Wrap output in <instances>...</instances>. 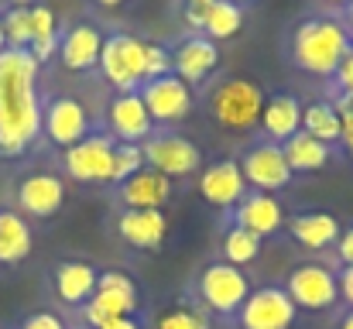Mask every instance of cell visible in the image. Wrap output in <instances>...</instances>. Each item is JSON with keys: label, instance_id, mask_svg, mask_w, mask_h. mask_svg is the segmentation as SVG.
Segmentation results:
<instances>
[{"label": "cell", "instance_id": "1", "mask_svg": "<svg viewBox=\"0 0 353 329\" xmlns=\"http://www.w3.org/2000/svg\"><path fill=\"white\" fill-rule=\"evenodd\" d=\"M38 62L31 52H0V154L17 158L41 137V97Z\"/></svg>", "mask_w": 353, "mask_h": 329}, {"label": "cell", "instance_id": "2", "mask_svg": "<svg viewBox=\"0 0 353 329\" xmlns=\"http://www.w3.org/2000/svg\"><path fill=\"white\" fill-rule=\"evenodd\" d=\"M350 45L353 34L343 17L309 14V17L295 21L288 31V62L305 76L333 79Z\"/></svg>", "mask_w": 353, "mask_h": 329}, {"label": "cell", "instance_id": "3", "mask_svg": "<svg viewBox=\"0 0 353 329\" xmlns=\"http://www.w3.org/2000/svg\"><path fill=\"white\" fill-rule=\"evenodd\" d=\"M206 107H210V117L223 130H236L240 134V130H254L261 123L264 93L250 79H223L206 97Z\"/></svg>", "mask_w": 353, "mask_h": 329}, {"label": "cell", "instance_id": "4", "mask_svg": "<svg viewBox=\"0 0 353 329\" xmlns=\"http://www.w3.org/2000/svg\"><path fill=\"white\" fill-rule=\"evenodd\" d=\"M250 292H254V288H250V278L243 275V268H234V264H227V261L206 264V268L199 271V281H196L199 306H203L210 316H236Z\"/></svg>", "mask_w": 353, "mask_h": 329}, {"label": "cell", "instance_id": "5", "mask_svg": "<svg viewBox=\"0 0 353 329\" xmlns=\"http://www.w3.org/2000/svg\"><path fill=\"white\" fill-rule=\"evenodd\" d=\"M100 72L117 93H137L144 79V38L130 31H114L103 38Z\"/></svg>", "mask_w": 353, "mask_h": 329}, {"label": "cell", "instance_id": "6", "mask_svg": "<svg viewBox=\"0 0 353 329\" xmlns=\"http://www.w3.org/2000/svg\"><path fill=\"white\" fill-rule=\"evenodd\" d=\"M141 148H144V165L154 168V172L165 175V179L196 175L199 165H203L199 144L189 141L185 134H175V130H154Z\"/></svg>", "mask_w": 353, "mask_h": 329}, {"label": "cell", "instance_id": "7", "mask_svg": "<svg viewBox=\"0 0 353 329\" xmlns=\"http://www.w3.org/2000/svg\"><path fill=\"white\" fill-rule=\"evenodd\" d=\"M137 309H141V299H137L134 278L127 271L110 268V271L100 275L93 299L83 306V319L97 329L103 323H110V319H120V316H137Z\"/></svg>", "mask_w": 353, "mask_h": 329}, {"label": "cell", "instance_id": "8", "mask_svg": "<svg viewBox=\"0 0 353 329\" xmlns=\"http://www.w3.org/2000/svg\"><path fill=\"white\" fill-rule=\"evenodd\" d=\"M285 292L295 302V309H309V312H323V309H333L340 302L336 271L319 264V261L292 268V275L285 281Z\"/></svg>", "mask_w": 353, "mask_h": 329}, {"label": "cell", "instance_id": "9", "mask_svg": "<svg viewBox=\"0 0 353 329\" xmlns=\"http://www.w3.org/2000/svg\"><path fill=\"white\" fill-rule=\"evenodd\" d=\"M114 137L110 134H90L83 137L79 144H72L65 154H62V165L69 172V179L76 182H86V186H97V182H110L114 175Z\"/></svg>", "mask_w": 353, "mask_h": 329}, {"label": "cell", "instance_id": "10", "mask_svg": "<svg viewBox=\"0 0 353 329\" xmlns=\"http://www.w3.org/2000/svg\"><path fill=\"white\" fill-rule=\"evenodd\" d=\"M240 172L247 179V189H254V192L274 196L292 182V168L285 161V151H281V144H271V141H254L240 158Z\"/></svg>", "mask_w": 353, "mask_h": 329}, {"label": "cell", "instance_id": "11", "mask_svg": "<svg viewBox=\"0 0 353 329\" xmlns=\"http://www.w3.org/2000/svg\"><path fill=\"white\" fill-rule=\"evenodd\" d=\"M141 100H144V107L151 113V120L154 123H179V120H185L192 107H196V93H192V86L189 83H182L175 72H168V76H158V79H148L141 90Z\"/></svg>", "mask_w": 353, "mask_h": 329}, {"label": "cell", "instance_id": "12", "mask_svg": "<svg viewBox=\"0 0 353 329\" xmlns=\"http://www.w3.org/2000/svg\"><path fill=\"white\" fill-rule=\"evenodd\" d=\"M90 127H93L90 110L76 97H55L41 110V134L62 151H69L72 144L90 137Z\"/></svg>", "mask_w": 353, "mask_h": 329}, {"label": "cell", "instance_id": "13", "mask_svg": "<svg viewBox=\"0 0 353 329\" xmlns=\"http://www.w3.org/2000/svg\"><path fill=\"white\" fill-rule=\"evenodd\" d=\"M295 302L288 299V292L281 285H268V288H254L247 295V302L236 312L240 329H292L295 323Z\"/></svg>", "mask_w": 353, "mask_h": 329}, {"label": "cell", "instance_id": "14", "mask_svg": "<svg viewBox=\"0 0 353 329\" xmlns=\"http://www.w3.org/2000/svg\"><path fill=\"white\" fill-rule=\"evenodd\" d=\"M247 179L240 172V158H220L199 172V196L213 210H236V203L247 196Z\"/></svg>", "mask_w": 353, "mask_h": 329}, {"label": "cell", "instance_id": "15", "mask_svg": "<svg viewBox=\"0 0 353 329\" xmlns=\"http://www.w3.org/2000/svg\"><path fill=\"white\" fill-rule=\"evenodd\" d=\"M107 134L120 144H144L154 134V120L141 93H114V100L107 103Z\"/></svg>", "mask_w": 353, "mask_h": 329}, {"label": "cell", "instance_id": "16", "mask_svg": "<svg viewBox=\"0 0 353 329\" xmlns=\"http://www.w3.org/2000/svg\"><path fill=\"white\" fill-rule=\"evenodd\" d=\"M216 69H220V48L206 34H189L172 48V72L189 86L210 79Z\"/></svg>", "mask_w": 353, "mask_h": 329}, {"label": "cell", "instance_id": "17", "mask_svg": "<svg viewBox=\"0 0 353 329\" xmlns=\"http://www.w3.org/2000/svg\"><path fill=\"white\" fill-rule=\"evenodd\" d=\"M117 237L134 250H161L168 240L165 210H120Z\"/></svg>", "mask_w": 353, "mask_h": 329}, {"label": "cell", "instance_id": "18", "mask_svg": "<svg viewBox=\"0 0 353 329\" xmlns=\"http://www.w3.org/2000/svg\"><path fill=\"white\" fill-rule=\"evenodd\" d=\"M100 52H103V31L90 21L72 24L62 31L59 38V59L69 72H90L100 66Z\"/></svg>", "mask_w": 353, "mask_h": 329}, {"label": "cell", "instance_id": "19", "mask_svg": "<svg viewBox=\"0 0 353 329\" xmlns=\"http://www.w3.org/2000/svg\"><path fill=\"white\" fill-rule=\"evenodd\" d=\"M65 203V186L59 175L52 172H34L28 179H21L17 186V206L21 213L34 219H52Z\"/></svg>", "mask_w": 353, "mask_h": 329}, {"label": "cell", "instance_id": "20", "mask_svg": "<svg viewBox=\"0 0 353 329\" xmlns=\"http://www.w3.org/2000/svg\"><path fill=\"white\" fill-rule=\"evenodd\" d=\"M234 223L250 230L254 237H274L285 226V206L271 192H247L234 210Z\"/></svg>", "mask_w": 353, "mask_h": 329}, {"label": "cell", "instance_id": "21", "mask_svg": "<svg viewBox=\"0 0 353 329\" xmlns=\"http://www.w3.org/2000/svg\"><path fill=\"white\" fill-rule=\"evenodd\" d=\"M117 199L123 210H165L172 199V179L158 175L154 168H141L117 186Z\"/></svg>", "mask_w": 353, "mask_h": 329}, {"label": "cell", "instance_id": "22", "mask_svg": "<svg viewBox=\"0 0 353 329\" xmlns=\"http://www.w3.org/2000/svg\"><path fill=\"white\" fill-rule=\"evenodd\" d=\"M302 100L292 97V93H274L264 100V110H261V130H264V141L271 144H285L288 137H295L302 130Z\"/></svg>", "mask_w": 353, "mask_h": 329}, {"label": "cell", "instance_id": "23", "mask_svg": "<svg viewBox=\"0 0 353 329\" xmlns=\"http://www.w3.org/2000/svg\"><path fill=\"white\" fill-rule=\"evenodd\" d=\"M288 233L305 250H326V247H336L343 226H340V219L333 217V213L309 210V213H295V217L288 219Z\"/></svg>", "mask_w": 353, "mask_h": 329}, {"label": "cell", "instance_id": "24", "mask_svg": "<svg viewBox=\"0 0 353 329\" xmlns=\"http://www.w3.org/2000/svg\"><path fill=\"white\" fill-rule=\"evenodd\" d=\"M97 281H100V271L90 261H62L55 268V295L65 306H79L83 309L93 299Z\"/></svg>", "mask_w": 353, "mask_h": 329}, {"label": "cell", "instance_id": "25", "mask_svg": "<svg viewBox=\"0 0 353 329\" xmlns=\"http://www.w3.org/2000/svg\"><path fill=\"white\" fill-rule=\"evenodd\" d=\"M281 151H285V161H288L292 175L319 172V168H326L333 161V148L323 144V141H316V137H309L305 130H299L295 137H288L281 144Z\"/></svg>", "mask_w": 353, "mask_h": 329}, {"label": "cell", "instance_id": "26", "mask_svg": "<svg viewBox=\"0 0 353 329\" xmlns=\"http://www.w3.org/2000/svg\"><path fill=\"white\" fill-rule=\"evenodd\" d=\"M59 38H62V28H59V17L48 3H31V59L41 66L48 62L52 55H59Z\"/></svg>", "mask_w": 353, "mask_h": 329}, {"label": "cell", "instance_id": "27", "mask_svg": "<svg viewBox=\"0 0 353 329\" xmlns=\"http://www.w3.org/2000/svg\"><path fill=\"white\" fill-rule=\"evenodd\" d=\"M31 226L17 210H0V264H21L31 254Z\"/></svg>", "mask_w": 353, "mask_h": 329}, {"label": "cell", "instance_id": "28", "mask_svg": "<svg viewBox=\"0 0 353 329\" xmlns=\"http://www.w3.org/2000/svg\"><path fill=\"white\" fill-rule=\"evenodd\" d=\"M302 130L330 148L340 144V134H343V117L340 110L333 107L330 100H312L309 107H302Z\"/></svg>", "mask_w": 353, "mask_h": 329}, {"label": "cell", "instance_id": "29", "mask_svg": "<svg viewBox=\"0 0 353 329\" xmlns=\"http://www.w3.org/2000/svg\"><path fill=\"white\" fill-rule=\"evenodd\" d=\"M240 28H243V7H236L230 0H213L203 10V31L199 34H206L210 41H227V38L240 34Z\"/></svg>", "mask_w": 353, "mask_h": 329}, {"label": "cell", "instance_id": "30", "mask_svg": "<svg viewBox=\"0 0 353 329\" xmlns=\"http://www.w3.org/2000/svg\"><path fill=\"white\" fill-rule=\"evenodd\" d=\"M261 243H264L261 237H254L250 230H243V226L230 223V226L223 230L220 250H223V261H227V264H234V268H247L250 261H257Z\"/></svg>", "mask_w": 353, "mask_h": 329}, {"label": "cell", "instance_id": "31", "mask_svg": "<svg viewBox=\"0 0 353 329\" xmlns=\"http://www.w3.org/2000/svg\"><path fill=\"white\" fill-rule=\"evenodd\" d=\"M154 329H210V312L196 302H172L158 312Z\"/></svg>", "mask_w": 353, "mask_h": 329}, {"label": "cell", "instance_id": "32", "mask_svg": "<svg viewBox=\"0 0 353 329\" xmlns=\"http://www.w3.org/2000/svg\"><path fill=\"white\" fill-rule=\"evenodd\" d=\"M0 24H3L7 48L28 52V45H31V7H7L0 14Z\"/></svg>", "mask_w": 353, "mask_h": 329}, {"label": "cell", "instance_id": "33", "mask_svg": "<svg viewBox=\"0 0 353 329\" xmlns=\"http://www.w3.org/2000/svg\"><path fill=\"white\" fill-rule=\"evenodd\" d=\"M141 168H148L144 165V148L141 144H114V175H110V182H123V179H130V175H137Z\"/></svg>", "mask_w": 353, "mask_h": 329}, {"label": "cell", "instance_id": "34", "mask_svg": "<svg viewBox=\"0 0 353 329\" xmlns=\"http://www.w3.org/2000/svg\"><path fill=\"white\" fill-rule=\"evenodd\" d=\"M172 72V52L158 41H144V79H158Z\"/></svg>", "mask_w": 353, "mask_h": 329}, {"label": "cell", "instance_id": "35", "mask_svg": "<svg viewBox=\"0 0 353 329\" xmlns=\"http://www.w3.org/2000/svg\"><path fill=\"white\" fill-rule=\"evenodd\" d=\"M333 90L336 93H353V45L347 48V55H343V62L333 76Z\"/></svg>", "mask_w": 353, "mask_h": 329}, {"label": "cell", "instance_id": "36", "mask_svg": "<svg viewBox=\"0 0 353 329\" xmlns=\"http://www.w3.org/2000/svg\"><path fill=\"white\" fill-rule=\"evenodd\" d=\"M17 329H65V323H62L55 312H34V316H28Z\"/></svg>", "mask_w": 353, "mask_h": 329}, {"label": "cell", "instance_id": "37", "mask_svg": "<svg viewBox=\"0 0 353 329\" xmlns=\"http://www.w3.org/2000/svg\"><path fill=\"white\" fill-rule=\"evenodd\" d=\"M336 285H340V299H343V302L353 309V268H347V264H343V268L336 271Z\"/></svg>", "mask_w": 353, "mask_h": 329}, {"label": "cell", "instance_id": "38", "mask_svg": "<svg viewBox=\"0 0 353 329\" xmlns=\"http://www.w3.org/2000/svg\"><path fill=\"white\" fill-rule=\"evenodd\" d=\"M336 257H340L347 268H353V230H343V233H340V240H336Z\"/></svg>", "mask_w": 353, "mask_h": 329}, {"label": "cell", "instance_id": "39", "mask_svg": "<svg viewBox=\"0 0 353 329\" xmlns=\"http://www.w3.org/2000/svg\"><path fill=\"white\" fill-rule=\"evenodd\" d=\"M330 103L340 110V117H353V93H336V90H333Z\"/></svg>", "mask_w": 353, "mask_h": 329}, {"label": "cell", "instance_id": "40", "mask_svg": "<svg viewBox=\"0 0 353 329\" xmlns=\"http://www.w3.org/2000/svg\"><path fill=\"white\" fill-rule=\"evenodd\" d=\"M97 329H144V326H141L137 316H120V319H110V323H103V326H97Z\"/></svg>", "mask_w": 353, "mask_h": 329}, {"label": "cell", "instance_id": "41", "mask_svg": "<svg viewBox=\"0 0 353 329\" xmlns=\"http://www.w3.org/2000/svg\"><path fill=\"white\" fill-rule=\"evenodd\" d=\"M340 144H343L347 158L353 161V117H343V134H340Z\"/></svg>", "mask_w": 353, "mask_h": 329}, {"label": "cell", "instance_id": "42", "mask_svg": "<svg viewBox=\"0 0 353 329\" xmlns=\"http://www.w3.org/2000/svg\"><path fill=\"white\" fill-rule=\"evenodd\" d=\"M336 329H353V309H347V316L336 323Z\"/></svg>", "mask_w": 353, "mask_h": 329}, {"label": "cell", "instance_id": "43", "mask_svg": "<svg viewBox=\"0 0 353 329\" xmlns=\"http://www.w3.org/2000/svg\"><path fill=\"white\" fill-rule=\"evenodd\" d=\"M93 3H97V7H107V10H114V7H120L123 0H93Z\"/></svg>", "mask_w": 353, "mask_h": 329}, {"label": "cell", "instance_id": "44", "mask_svg": "<svg viewBox=\"0 0 353 329\" xmlns=\"http://www.w3.org/2000/svg\"><path fill=\"white\" fill-rule=\"evenodd\" d=\"M343 21H347V28H350V34H353V0L347 3V17H343Z\"/></svg>", "mask_w": 353, "mask_h": 329}, {"label": "cell", "instance_id": "45", "mask_svg": "<svg viewBox=\"0 0 353 329\" xmlns=\"http://www.w3.org/2000/svg\"><path fill=\"white\" fill-rule=\"evenodd\" d=\"M213 0H185V7H210Z\"/></svg>", "mask_w": 353, "mask_h": 329}, {"label": "cell", "instance_id": "46", "mask_svg": "<svg viewBox=\"0 0 353 329\" xmlns=\"http://www.w3.org/2000/svg\"><path fill=\"white\" fill-rule=\"evenodd\" d=\"M323 3H326V7H347L350 0H323Z\"/></svg>", "mask_w": 353, "mask_h": 329}, {"label": "cell", "instance_id": "47", "mask_svg": "<svg viewBox=\"0 0 353 329\" xmlns=\"http://www.w3.org/2000/svg\"><path fill=\"white\" fill-rule=\"evenodd\" d=\"M10 7H31V0H10Z\"/></svg>", "mask_w": 353, "mask_h": 329}, {"label": "cell", "instance_id": "48", "mask_svg": "<svg viewBox=\"0 0 353 329\" xmlns=\"http://www.w3.org/2000/svg\"><path fill=\"white\" fill-rule=\"evenodd\" d=\"M7 48V38H3V24H0V52Z\"/></svg>", "mask_w": 353, "mask_h": 329}, {"label": "cell", "instance_id": "49", "mask_svg": "<svg viewBox=\"0 0 353 329\" xmlns=\"http://www.w3.org/2000/svg\"><path fill=\"white\" fill-rule=\"evenodd\" d=\"M230 3H236V7H243V3H247V0H230Z\"/></svg>", "mask_w": 353, "mask_h": 329}]
</instances>
